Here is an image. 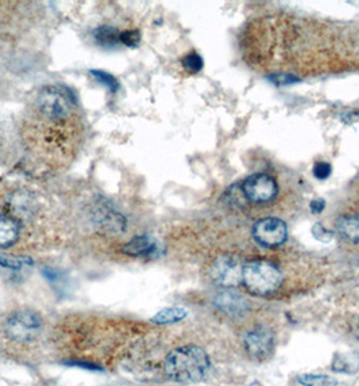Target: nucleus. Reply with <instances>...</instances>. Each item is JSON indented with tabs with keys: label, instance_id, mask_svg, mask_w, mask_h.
<instances>
[{
	"label": "nucleus",
	"instance_id": "1",
	"mask_svg": "<svg viewBox=\"0 0 359 386\" xmlns=\"http://www.w3.org/2000/svg\"><path fill=\"white\" fill-rule=\"evenodd\" d=\"M85 127V117L73 91L63 84H46L27 102L19 136L34 166L45 172H60L80 153Z\"/></svg>",
	"mask_w": 359,
	"mask_h": 386
},
{
	"label": "nucleus",
	"instance_id": "2",
	"mask_svg": "<svg viewBox=\"0 0 359 386\" xmlns=\"http://www.w3.org/2000/svg\"><path fill=\"white\" fill-rule=\"evenodd\" d=\"M36 201L22 190H0V249H10L19 240L31 213L36 210Z\"/></svg>",
	"mask_w": 359,
	"mask_h": 386
},
{
	"label": "nucleus",
	"instance_id": "3",
	"mask_svg": "<svg viewBox=\"0 0 359 386\" xmlns=\"http://www.w3.org/2000/svg\"><path fill=\"white\" fill-rule=\"evenodd\" d=\"M210 358L198 345H184L168 354L164 372L176 382L192 384L201 381L210 370Z\"/></svg>",
	"mask_w": 359,
	"mask_h": 386
},
{
	"label": "nucleus",
	"instance_id": "4",
	"mask_svg": "<svg viewBox=\"0 0 359 386\" xmlns=\"http://www.w3.org/2000/svg\"><path fill=\"white\" fill-rule=\"evenodd\" d=\"M279 267L267 261L249 262L242 270V283L255 296H269L279 290L282 283Z\"/></svg>",
	"mask_w": 359,
	"mask_h": 386
},
{
	"label": "nucleus",
	"instance_id": "5",
	"mask_svg": "<svg viewBox=\"0 0 359 386\" xmlns=\"http://www.w3.org/2000/svg\"><path fill=\"white\" fill-rule=\"evenodd\" d=\"M42 328V318L34 311H16L6 324V332L10 339L27 343L36 339Z\"/></svg>",
	"mask_w": 359,
	"mask_h": 386
},
{
	"label": "nucleus",
	"instance_id": "6",
	"mask_svg": "<svg viewBox=\"0 0 359 386\" xmlns=\"http://www.w3.org/2000/svg\"><path fill=\"white\" fill-rule=\"evenodd\" d=\"M242 192L253 204H267L277 195L279 186L267 174H254L243 182Z\"/></svg>",
	"mask_w": 359,
	"mask_h": 386
},
{
	"label": "nucleus",
	"instance_id": "7",
	"mask_svg": "<svg viewBox=\"0 0 359 386\" xmlns=\"http://www.w3.org/2000/svg\"><path fill=\"white\" fill-rule=\"evenodd\" d=\"M254 239L264 247H279L286 241L288 228L284 221L267 217L257 221L253 226Z\"/></svg>",
	"mask_w": 359,
	"mask_h": 386
},
{
	"label": "nucleus",
	"instance_id": "8",
	"mask_svg": "<svg viewBox=\"0 0 359 386\" xmlns=\"http://www.w3.org/2000/svg\"><path fill=\"white\" fill-rule=\"evenodd\" d=\"M242 270L238 259L232 256H219L211 267V278L223 288L238 286L242 282Z\"/></svg>",
	"mask_w": 359,
	"mask_h": 386
},
{
	"label": "nucleus",
	"instance_id": "9",
	"mask_svg": "<svg viewBox=\"0 0 359 386\" xmlns=\"http://www.w3.org/2000/svg\"><path fill=\"white\" fill-rule=\"evenodd\" d=\"M245 348L252 358L265 360L273 354L274 336L264 327L254 328L245 336Z\"/></svg>",
	"mask_w": 359,
	"mask_h": 386
},
{
	"label": "nucleus",
	"instance_id": "10",
	"mask_svg": "<svg viewBox=\"0 0 359 386\" xmlns=\"http://www.w3.org/2000/svg\"><path fill=\"white\" fill-rule=\"evenodd\" d=\"M123 254L134 258H156L161 254V244L150 236H135L126 246H123Z\"/></svg>",
	"mask_w": 359,
	"mask_h": 386
},
{
	"label": "nucleus",
	"instance_id": "11",
	"mask_svg": "<svg viewBox=\"0 0 359 386\" xmlns=\"http://www.w3.org/2000/svg\"><path fill=\"white\" fill-rule=\"evenodd\" d=\"M338 231L343 239L351 243H359V216H343L338 221Z\"/></svg>",
	"mask_w": 359,
	"mask_h": 386
},
{
	"label": "nucleus",
	"instance_id": "12",
	"mask_svg": "<svg viewBox=\"0 0 359 386\" xmlns=\"http://www.w3.org/2000/svg\"><path fill=\"white\" fill-rule=\"evenodd\" d=\"M218 306H220L223 311H226L228 313H240L242 311H245L247 308L246 303L243 301V298L234 294V293H222L218 300H216Z\"/></svg>",
	"mask_w": 359,
	"mask_h": 386
},
{
	"label": "nucleus",
	"instance_id": "13",
	"mask_svg": "<svg viewBox=\"0 0 359 386\" xmlns=\"http://www.w3.org/2000/svg\"><path fill=\"white\" fill-rule=\"evenodd\" d=\"M188 312L184 308H166V309H162L160 311L154 318H151L153 323L156 324H172V323H177V321H181L183 318H186Z\"/></svg>",
	"mask_w": 359,
	"mask_h": 386
},
{
	"label": "nucleus",
	"instance_id": "14",
	"mask_svg": "<svg viewBox=\"0 0 359 386\" xmlns=\"http://www.w3.org/2000/svg\"><path fill=\"white\" fill-rule=\"evenodd\" d=\"M333 370L338 372H355L359 369V358L355 355H336L333 360Z\"/></svg>",
	"mask_w": 359,
	"mask_h": 386
},
{
	"label": "nucleus",
	"instance_id": "15",
	"mask_svg": "<svg viewBox=\"0 0 359 386\" xmlns=\"http://www.w3.org/2000/svg\"><path fill=\"white\" fill-rule=\"evenodd\" d=\"M120 33L122 31H119L118 28L102 26V28H96L95 37L105 46H115L118 42H120Z\"/></svg>",
	"mask_w": 359,
	"mask_h": 386
},
{
	"label": "nucleus",
	"instance_id": "16",
	"mask_svg": "<svg viewBox=\"0 0 359 386\" xmlns=\"http://www.w3.org/2000/svg\"><path fill=\"white\" fill-rule=\"evenodd\" d=\"M299 382L303 386H336L338 380L324 374H303L299 378Z\"/></svg>",
	"mask_w": 359,
	"mask_h": 386
},
{
	"label": "nucleus",
	"instance_id": "17",
	"mask_svg": "<svg viewBox=\"0 0 359 386\" xmlns=\"http://www.w3.org/2000/svg\"><path fill=\"white\" fill-rule=\"evenodd\" d=\"M33 261L26 256H15V255H7L0 254V266L9 270H21L25 266H31Z\"/></svg>",
	"mask_w": 359,
	"mask_h": 386
},
{
	"label": "nucleus",
	"instance_id": "18",
	"mask_svg": "<svg viewBox=\"0 0 359 386\" xmlns=\"http://www.w3.org/2000/svg\"><path fill=\"white\" fill-rule=\"evenodd\" d=\"M91 73L95 76L96 80H99L100 83L105 84L111 93H117L119 90L118 79L115 76H112L111 73L105 72V71H99V69H92Z\"/></svg>",
	"mask_w": 359,
	"mask_h": 386
},
{
	"label": "nucleus",
	"instance_id": "19",
	"mask_svg": "<svg viewBox=\"0 0 359 386\" xmlns=\"http://www.w3.org/2000/svg\"><path fill=\"white\" fill-rule=\"evenodd\" d=\"M183 66L184 68L191 72V73H198L200 72L203 67H204V63H203V58L200 57L199 53L196 52H191L183 58Z\"/></svg>",
	"mask_w": 359,
	"mask_h": 386
},
{
	"label": "nucleus",
	"instance_id": "20",
	"mask_svg": "<svg viewBox=\"0 0 359 386\" xmlns=\"http://www.w3.org/2000/svg\"><path fill=\"white\" fill-rule=\"evenodd\" d=\"M141 41L139 30H126L120 33V42L129 48H136Z\"/></svg>",
	"mask_w": 359,
	"mask_h": 386
},
{
	"label": "nucleus",
	"instance_id": "21",
	"mask_svg": "<svg viewBox=\"0 0 359 386\" xmlns=\"http://www.w3.org/2000/svg\"><path fill=\"white\" fill-rule=\"evenodd\" d=\"M312 234L315 236V239H318L321 243H330L333 237V232L328 231L327 228H324L321 224H316L312 228Z\"/></svg>",
	"mask_w": 359,
	"mask_h": 386
},
{
	"label": "nucleus",
	"instance_id": "22",
	"mask_svg": "<svg viewBox=\"0 0 359 386\" xmlns=\"http://www.w3.org/2000/svg\"><path fill=\"white\" fill-rule=\"evenodd\" d=\"M331 171L333 168L326 162H319L314 167V175L320 180L327 179L331 175Z\"/></svg>",
	"mask_w": 359,
	"mask_h": 386
},
{
	"label": "nucleus",
	"instance_id": "23",
	"mask_svg": "<svg viewBox=\"0 0 359 386\" xmlns=\"http://www.w3.org/2000/svg\"><path fill=\"white\" fill-rule=\"evenodd\" d=\"M272 80H274L277 84H292L294 82H297L299 79L294 78L293 75H282V73H279V75H273L270 78Z\"/></svg>",
	"mask_w": 359,
	"mask_h": 386
},
{
	"label": "nucleus",
	"instance_id": "24",
	"mask_svg": "<svg viewBox=\"0 0 359 386\" xmlns=\"http://www.w3.org/2000/svg\"><path fill=\"white\" fill-rule=\"evenodd\" d=\"M324 207H326V202H324V199H321V198H319V199H314V201L311 202V205H309L311 212L315 213V214L321 213V212L324 210Z\"/></svg>",
	"mask_w": 359,
	"mask_h": 386
}]
</instances>
